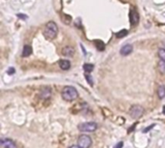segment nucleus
<instances>
[{
	"label": "nucleus",
	"mask_w": 165,
	"mask_h": 148,
	"mask_svg": "<svg viewBox=\"0 0 165 148\" xmlns=\"http://www.w3.org/2000/svg\"><path fill=\"white\" fill-rule=\"evenodd\" d=\"M44 34L49 40L55 39L57 34H58V26L54 21H49L45 24L44 28Z\"/></svg>",
	"instance_id": "nucleus-1"
},
{
	"label": "nucleus",
	"mask_w": 165,
	"mask_h": 148,
	"mask_svg": "<svg viewBox=\"0 0 165 148\" xmlns=\"http://www.w3.org/2000/svg\"><path fill=\"white\" fill-rule=\"evenodd\" d=\"M78 97L77 90L72 86H66L62 90V98L67 102H72Z\"/></svg>",
	"instance_id": "nucleus-2"
},
{
	"label": "nucleus",
	"mask_w": 165,
	"mask_h": 148,
	"mask_svg": "<svg viewBox=\"0 0 165 148\" xmlns=\"http://www.w3.org/2000/svg\"><path fill=\"white\" fill-rule=\"evenodd\" d=\"M98 129V124L95 122H85L78 125V130L82 133H93Z\"/></svg>",
	"instance_id": "nucleus-3"
},
{
	"label": "nucleus",
	"mask_w": 165,
	"mask_h": 148,
	"mask_svg": "<svg viewBox=\"0 0 165 148\" xmlns=\"http://www.w3.org/2000/svg\"><path fill=\"white\" fill-rule=\"evenodd\" d=\"M143 114H144V108L142 106H139V105H135V106H132L129 108V115L133 119L140 118Z\"/></svg>",
	"instance_id": "nucleus-4"
},
{
	"label": "nucleus",
	"mask_w": 165,
	"mask_h": 148,
	"mask_svg": "<svg viewBox=\"0 0 165 148\" xmlns=\"http://www.w3.org/2000/svg\"><path fill=\"white\" fill-rule=\"evenodd\" d=\"M77 145L80 148H90L92 145V138L87 135H81L77 139Z\"/></svg>",
	"instance_id": "nucleus-5"
},
{
	"label": "nucleus",
	"mask_w": 165,
	"mask_h": 148,
	"mask_svg": "<svg viewBox=\"0 0 165 148\" xmlns=\"http://www.w3.org/2000/svg\"><path fill=\"white\" fill-rule=\"evenodd\" d=\"M139 14L135 10H130V23H131V25H136L139 22Z\"/></svg>",
	"instance_id": "nucleus-6"
},
{
	"label": "nucleus",
	"mask_w": 165,
	"mask_h": 148,
	"mask_svg": "<svg viewBox=\"0 0 165 148\" xmlns=\"http://www.w3.org/2000/svg\"><path fill=\"white\" fill-rule=\"evenodd\" d=\"M1 144L4 148H17L16 143L11 138H3L1 139Z\"/></svg>",
	"instance_id": "nucleus-7"
},
{
	"label": "nucleus",
	"mask_w": 165,
	"mask_h": 148,
	"mask_svg": "<svg viewBox=\"0 0 165 148\" xmlns=\"http://www.w3.org/2000/svg\"><path fill=\"white\" fill-rule=\"evenodd\" d=\"M132 52V46L131 45H125L123 48L121 49L120 50V53H121V55L123 56H126V55H128L129 53H131Z\"/></svg>",
	"instance_id": "nucleus-8"
},
{
	"label": "nucleus",
	"mask_w": 165,
	"mask_h": 148,
	"mask_svg": "<svg viewBox=\"0 0 165 148\" xmlns=\"http://www.w3.org/2000/svg\"><path fill=\"white\" fill-rule=\"evenodd\" d=\"M62 54L65 56L71 57L74 54V48H72V46H65L62 50Z\"/></svg>",
	"instance_id": "nucleus-9"
},
{
	"label": "nucleus",
	"mask_w": 165,
	"mask_h": 148,
	"mask_svg": "<svg viewBox=\"0 0 165 148\" xmlns=\"http://www.w3.org/2000/svg\"><path fill=\"white\" fill-rule=\"evenodd\" d=\"M50 94H51L50 88H49V87H44L41 90L40 96H41V98H43V99H47V98H49Z\"/></svg>",
	"instance_id": "nucleus-10"
},
{
	"label": "nucleus",
	"mask_w": 165,
	"mask_h": 148,
	"mask_svg": "<svg viewBox=\"0 0 165 148\" xmlns=\"http://www.w3.org/2000/svg\"><path fill=\"white\" fill-rule=\"evenodd\" d=\"M59 66L61 69L64 70V71H67V70L71 68V62L66 59H62L59 61Z\"/></svg>",
	"instance_id": "nucleus-11"
},
{
	"label": "nucleus",
	"mask_w": 165,
	"mask_h": 148,
	"mask_svg": "<svg viewBox=\"0 0 165 148\" xmlns=\"http://www.w3.org/2000/svg\"><path fill=\"white\" fill-rule=\"evenodd\" d=\"M32 53V48L28 45H26L23 46V50H22V57H28L29 55H31Z\"/></svg>",
	"instance_id": "nucleus-12"
},
{
	"label": "nucleus",
	"mask_w": 165,
	"mask_h": 148,
	"mask_svg": "<svg viewBox=\"0 0 165 148\" xmlns=\"http://www.w3.org/2000/svg\"><path fill=\"white\" fill-rule=\"evenodd\" d=\"M157 95H158L159 99L165 98V85H160L157 89Z\"/></svg>",
	"instance_id": "nucleus-13"
},
{
	"label": "nucleus",
	"mask_w": 165,
	"mask_h": 148,
	"mask_svg": "<svg viewBox=\"0 0 165 148\" xmlns=\"http://www.w3.org/2000/svg\"><path fill=\"white\" fill-rule=\"evenodd\" d=\"M157 68H158V71L162 74V75H165V61L160 60L157 64Z\"/></svg>",
	"instance_id": "nucleus-14"
},
{
	"label": "nucleus",
	"mask_w": 165,
	"mask_h": 148,
	"mask_svg": "<svg viewBox=\"0 0 165 148\" xmlns=\"http://www.w3.org/2000/svg\"><path fill=\"white\" fill-rule=\"evenodd\" d=\"M94 68H95V66L90 63H85L83 65V69L86 73H91L94 70Z\"/></svg>",
	"instance_id": "nucleus-15"
},
{
	"label": "nucleus",
	"mask_w": 165,
	"mask_h": 148,
	"mask_svg": "<svg viewBox=\"0 0 165 148\" xmlns=\"http://www.w3.org/2000/svg\"><path fill=\"white\" fill-rule=\"evenodd\" d=\"M96 46H97V49L99 50H104V48H105L104 44H103L101 41H96Z\"/></svg>",
	"instance_id": "nucleus-16"
},
{
	"label": "nucleus",
	"mask_w": 165,
	"mask_h": 148,
	"mask_svg": "<svg viewBox=\"0 0 165 148\" xmlns=\"http://www.w3.org/2000/svg\"><path fill=\"white\" fill-rule=\"evenodd\" d=\"M157 53H158V57L160 58V60L165 61V49H159Z\"/></svg>",
	"instance_id": "nucleus-17"
},
{
	"label": "nucleus",
	"mask_w": 165,
	"mask_h": 148,
	"mask_svg": "<svg viewBox=\"0 0 165 148\" xmlns=\"http://www.w3.org/2000/svg\"><path fill=\"white\" fill-rule=\"evenodd\" d=\"M128 35V30H126V29H123L121 31H119V32L116 34V37L117 38H122V37H125Z\"/></svg>",
	"instance_id": "nucleus-18"
},
{
	"label": "nucleus",
	"mask_w": 165,
	"mask_h": 148,
	"mask_svg": "<svg viewBox=\"0 0 165 148\" xmlns=\"http://www.w3.org/2000/svg\"><path fill=\"white\" fill-rule=\"evenodd\" d=\"M85 77L87 79V81H88V82H89V84L93 86V84H94V83H93V81H92V77H91L89 75H85Z\"/></svg>",
	"instance_id": "nucleus-19"
},
{
	"label": "nucleus",
	"mask_w": 165,
	"mask_h": 148,
	"mask_svg": "<svg viewBox=\"0 0 165 148\" xmlns=\"http://www.w3.org/2000/svg\"><path fill=\"white\" fill-rule=\"evenodd\" d=\"M153 127H155V125L153 124V125H151L149 128H146V129H144V130H143V133H147V132H149L151 129H153Z\"/></svg>",
	"instance_id": "nucleus-20"
},
{
	"label": "nucleus",
	"mask_w": 165,
	"mask_h": 148,
	"mask_svg": "<svg viewBox=\"0 0 165 148\" xmlns=\"http://www.w3.org/2000/svg\"><path fill=\"white\" fill-rule=\"evenodd\" d=\"M15 72H16V70H15L14 68H10V69L8 70V71H7V73H8L9 75H13V74H14Z\"/></svg>",
	"instance_id": "nucleus-21"
},
{
	"label": "nucleus",
	"mask_w": 165,
	"mask_h": 148,
	"mask_svg": "<svg viewBox=\"0 0 165 148\" xmlns=\"http://www.w3.org/2000/svg\"><path fill=\"white\" fill-rule=\"evenodd\" d=\"M123 146H124V142L120 141L118 144H116V146H115L114 148H123Z\"/></svg>",
	"instance_id": "nucleus-22"
},
{
	"label": "nucleus",
	"mask_w": 165,
	"mask_h": 148,
	"mask_svg": "<svg viewBox=\"0 0 165 148\" xmlns=\"http://www.w3.org/2000/svg\"><path fill=\"white\" fill-rule=\"evenodd\" d=\"M18 18H21V19H26V18H27V15H20V14H18Z\"/></svg>",
	"instance_id": "nucleus-23"
},
{
	"label": "nucleus",
	"mask_w": 165,
	"mask_h": 148,
	"mask_svg": "<svg viewBox=\"0 0 165 148\" xmlns=\"http://www.w3.org/2000/svg\"><path fill=\"white\" fill-rule=\"evenodd\" d=\"M69 148H80L78 145H72V146H70Z\"/></svg>",
	"instance_id": "nucleus-24"
},
{
	"label": "nucleus",
	"mask_w": 165,
	"mask_h": 148,
	"mask_svg": "<svg viewBox=\"0 0 165 148\" xmlns=\"http://www.w3.org/2000/svg\"><path fill=\"white\" fill-rule=\"evenodd\" d=\"M163 113L165 114V106L163 107Z\"/></svg>",
	"instance_id": "nucleus-25"
}]
</instances>
